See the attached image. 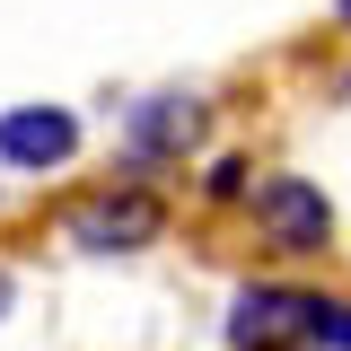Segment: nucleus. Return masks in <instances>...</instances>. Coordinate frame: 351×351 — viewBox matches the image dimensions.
Segmentation results:
<instances>
[{
    "label": "nucleus",
    "mask_w": 351,
    "mask_h": 351,
    "mask_svg": "<svg viewBox=\"0 0 351 351\" xmlns=\"http://www.w3.org/2000/svg\"><path fill=\"white\" fill-rule=\"evenodd\" d=\"M167 228H176L167 193L149 176H114V184H97V193H80L62 211V246L71 255H97V263H123V255H149Z\"/></svg>",
    "instance_id": "1"
},
{
    "label": "nucleus",
    "mask_w": 351,
    "mask_h": 351,
    "mask_svg": "<svg viewBox=\"0 0 351 351\" xmlns=\"http://www.w3.org/2000/svg\"><path fill=\"white\" fill-rule=\"evenodd\" d=\"M325 290L299 272H246L219 307V351H316Z\"/></svg>",
    "instance_id": "2"
},
{
    "label": "nucleus",
    "mask_w": 351,
    "mask_h": 351,
    "mask_svg": "<svg viewBox=\"0 0 351 351\" xmlns=\"http://www.w3.org/2000/svg\"><path fill=\"white\" fill-rule=\"evenodd\" d=\"M246 228H255V246L272 263H325L334 237H343V211H334V193H325L316 176L272 167L255 184V202H246Z\"/></svg>",
    "instance_id": "3"
},
{
    "label": "nucleus",
    "mask_w": 351,
    "mask_h": 351,
    "mask_svg": "<svg viewBox=\"0 0 351 351\" xmlns=\"http://www.w3.org/2000/svg\"><path fill=\"white\" fill-rule=\"evenodd\" d=\"M211 132V97L202 88H158V97H132L123 114V176H158V167H184Z\"/></svg>",
    "instance_id": "4"
},
{
    "label": "nucleus",
    "mask_w": 351,
    "mask_h": 351,
    "mask_svg": "<svg viewBox=\"0 0 351 351\" xmlns=\"http://www.w3.org/2000/svg\"><path fill=\"white\" fill-rule=\"evenodd\" d=\"M80 158V114L71 106H9L0 114V167L9 176H62Z\"/></svg>",
    "instance_id": "5"
},
{
    "label": "nucleus",
    "mask_w": 351,
    "mask_h": 351,
    "mask_svg": "<svg viewBox=\"0 0 351 351\" xmlns=\"http://www.w3.org/2000/svg\"><path fill=\"white\" fill-rule=\"evenodd\" d=\"M255 158H246V149H219L211 167H202V202H211V211H246V202H255Z\"/></svg>",
    "instance_id": "6"
},
{
    "label": "nucleus",
    "mask_w": 351,
    "mask_h": 351,
    "mask_svg": "<svg viewBox=\"0 0 351 351\" xmlns=\"http://www.w3.org/2000/svg\"><path fill=\"white\" fill-rule=\"evenodd\" d=\"M316 351H351V290H325V316H316Z\"/></svg>",
    "instance_id": "7"
},
{
    "label": "nucleus",
    "mask_w": 351,
    "mask_h": 351,
    "mask_svg": "<svg viewBox=\"0 0 351 351\" xmlns=\"http://www.w3.org/2000/svg\"><path fill=\"white\" fill-rule=\"evenodd\" d=\"M9 307H18V272L0 263V325H9Z\"/></svg>",
    "instance_id": "8"
},
{
    "label": "nucleus",
    "mask_w": 351,
    "mask_h": 351,
    "mask_svg": "<svg viewBox=\"0 0 351 351\" xmlns=\"http://www.w3.org/2000/svg\"><path fill=\"white\" fill-rule=\"evenodd\" d=\"M325 18H334V27H343V36H351V0H325Z\"/></svg>",
    "instance_id": "9"
}]
</instances>
